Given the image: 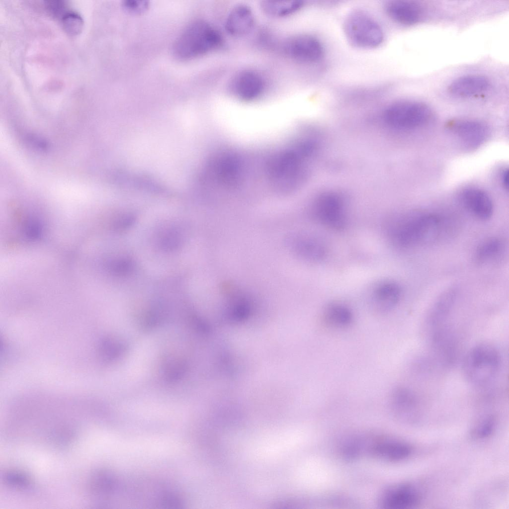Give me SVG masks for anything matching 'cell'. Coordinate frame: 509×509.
Returning <instances> with one entry per match:
<instances>
[{"mask_svg": "<svg viewBox=\"0 0 509 509\" xmlns=\"http://www.w3.org/2000/svg\"><path fill=\"white\" fill-rule=\"evenodd\" d=\"M443 223L440 217L432 213L405 214L388 221L385 234L389 242L398 248L425 246L441 237Z\"/></svg>", "mask_w": 509, "mask_h": 509, "instance_id": "cell-1", "label": "cell"}, {"mask_svg": "<svg viewBox=\"0 0 509 509\" xmlns=\"http://www.w3.org/2000/svg\"><path fill=\"white\" fill-rule=\"evenodd\" d=\"M224 43L220 32L203 20L190 23L180 33L173 47L179 59L188 60L203 56L221 48Z\"/></svg>", "mask_w": 509, "mask_h": 509, "instance_id": "cell-2", "label": "cell"}, {"mask_svg": "<svg viewBox=\"0 0 509 509\" xmlns=\"http://www.w3.org/2000/svg\"><path fill=\"white\" fill-rule=\"evenodd\" d=\"M355 444L359 458L368 457L384 462L404 461L413 452L408 442L392 436L378 432L356 433Z\"/></svg>", "mask_w": 509, "mask_h": 509, "instance_id": "cell-3", "label": "cell"}, {"mask_svg": "<svg viewBox=\"0 0 509 509\" xmlns=\"http://www.w3.org/2000/svg\"><path fill=\"white\" fill-rule=\"evenodd\" d=\"M501 363V354L497 348L490 343L481 342L467 351L462 362V371L469 383L482 386L495 378Z\"/></svg>", "mask_w": 509, "mask_h": 509, "instance_id": "cell-4", "label": "cell"}, {"mask_svg": "<svg viewBox=\"0 0 509 509\" xmlns=\"http://www.w3.org/2000/svg\"><path fill=\"white\" fill-rule=\"evenodd\" d=\"M384 123L398 131H410L427 124L432 112L426 104L417 101H400L389 105L383 113Z\"/></svg>", "mask_w": 509, "mask_h": 509, "instance_id": "cell-5", "label": "cell"}, {"mask_svg": "<svg viewBox=\"0 0 509 509\" xmlns=\"http://www.w3.org/2000/svg\"><path fill=\"white\" fill-rule=\"evenodd\" d=\"M343 28L349 42L358 48H374L384 40L383 30L379 22L362 10L350 12L344 20Z\"/></svg>", "mask_w": 509, "mask_h": 509, "instance_id": "cell-6", "label": "cell"}, {"mask_svg": "<svg viewBox=\"0 0 509 509\" xmlns=\"http://www.w3.org/2000/svg\"><path fill=\"white\" fill-rule=\"evenodd\" d=\"M311 212L317 223L330 230L340 231L347 226L346 201L339 193L327 191L319 194L313 202Z\"/></svg>", "mask_w": 509, "mask_h": 509, "instance_id": "cell-7", "label": "cell"}, {"mask_svg": "<svg viewBox=\"0 0 509 509\" xmlns=\"http://www.w3.org/2000/svg\"><path fill=\"white\" fill-rule=\"evenodd\" d=\"M282 49L289 58L304 64L317 63L325 54L321 41L314 36L306 34L290 37L284 42Z\"/></svg>", "mask_w": 509, "mask_h": 509, "instance_id": "cell-8", "label": "cell"}, {"mask_svg": "<svg viewBox=\"0 0 509 509\" xmlns=\"http://www.w3.org/2000/svg\"><path fill=\"white\" fill-rule=\"evenodd\" d=\"M266 87V79L261 73L253 69H244L233 76L228 87L231 93L236 98L251 101L260 97Z\"/></svg>", "mask_w": 509, "mask_h": 509, "instance_id": "cell-9", "label": "cell"}, {"mask_svg": "<svg viewBox=\"0 0 509 509\" xmlns=\"http://www.w3.org/2000/svg\"><path fill=\"white\" fill-rule=\"evenodd\" d=\"M422 500L418 488L409 482L395 483L380 493L378 505L383 509H409L418 506Z\"/></svg>", "mask_w": 509, "mask_h": 509, "instance_id": "cell-10", "label": "cell"}, {"mask_svg": "<svg viewBox=\"0 0 509 509\" xmlns=\"http://www.w3.org/2000/svg\"><path fill=\"white\" fill-rule=\"evenodd\" d=\"M390 406L394 416L400 422L411 424L420 417L417 396L405 386H397L393 389L390 396Z\"/></svg>", "mask_w": 509, "mask_h": 509, "instance_id": "cell-11", "label": "cell"}, {"mask_svg": "<svg viewBox=\"0 0 509 509\" xmlns=\"http://www.w3.org/2000/svg\"><path fill=\"white\" fill-rule=\"evenodd\" d=\"M430 335L432 348L437 358L444 365H452L456 358L458 346L451 329L445 324L430 331Z\"/></svg>", "mask_w": 509, "mask_h": 509, "instance_id": "cell-12", "label": "cell"}, {"mask_svg": "<svg viewBox=\"0 0 509 509\" xmlns=\"http://www.w3.org/2000/svg\"><path fill=\"white\" fill-rule=\"evenodd\" d=\"M255 24L254 12L245 4H239L231 9L224 23L226 31L235 37H243L249 34Z\"/></svg>", "mask_w": 509, "mask_h": 509, "instance_id": "cell-13", "label": "cell"}, {"mask_svg": "<svg viewBox=\"0 0 509 509\" xmlns=\"http://www.w3.org/2000/svg\"><path fill=\"white\" fill-rule=\"evenodd\" d=\"M450 130L466 148L474 149L486 139L489 130L484 123L473 120H461L450 125Z\"/></svg>", "mask_w": 509, "mask_h": 509, "instance_id": "cell-14", "label": "cell"}, {"mask_svg": "<svg viewBox=\"0 0 509 509\" xmlns=\"http://www.w3.org/2000/svg\"><path fill=\"white\" fill-rule=\"evenodd\" d=\"M370 298L373 307L378 312H388L399 303L402 290L400 286L391 280H384L376 284L371 292Z\"/></svg>", "mask_w": 509, "mask_h": 509, "instance_id": "cell-15", "label": "cell"}, {"mask_svg": "<svg viewBox=\"0 0 509 509\" xmlns=\"http://www.w3.org/2000/svg\"><path fill=\"white\" fill-rule=\"evenodd\" d=\"M460 200L466 210L480 220H488L493 214L492 200L486 192L480 189H466L460 195Z\"/></svg>", "mask_w": 509, "mask_h": 509, "instance_id": "cell-16", "label": "cell"}, {"mask_svg": "<svg viewBox=\"0 0 509 509\" xmlns=\"http://www.w3.org/2000/svg\"><path fill=\"white\" fill-rule=\"evenodd\" d=\"M457 297V290L449 288L442 293L429 309L426 319L431 331L443 325L452 312Z\"/></svg>", "mask_w": 509, "mask_h": 509, "instance_id": "cell-17", "label": "cell"}, {"mask_svg": "<svg viewBox=\"0 0 509 509\" xmlns=\"http://www.w3.org/2000/svg\"><path fill=\"white\" fill-rule=\"evenodd\" d=\"M385 10L392 20L406 25L418 22L423 14L422 7L417 3L409 0L388 1L385 5Z\"/></svg>", "mask_w": 509, "mask_h": 509, "instance_id": "cell-18", "label": "cell"}, {"mask_svg": "<svg viewBox=\"0 0 509 509\" xmlns=\"http://www.w3.org/2000/svg\"><path fill=\"white\" fill-rule=\"evenodd\" d=\"M489 81L485 77L471 75L460 77L453 81L448 87L449 92L458 97H469L486 90Z\"/></svg>", "mask_w": 509, "mask_h": 509, "instance_id": "cell-19", "label": "cell"}, {"mask_svg": "<svg viewBox=\"0 0 509 509\" xmlns=\"http://www.w3.org/2000/svg\"><path fill=\"white\" fill-rule=\"evenodd\" d=\"M324 323L329 327L343 329L349 327L353 321L351 309L345 304L332 303L327 305L322 313Z\"/></svg>", "mask_w": 509, "mask_h": 509, "instance_id": "cell-20", "label": "cell"}, {"mask_svg": "<svg viewBox=\"0 0 509 509\" xmlns=\"http://www.w3.org/2000/svg\"><path fill=\"white\" fill-rule=\"evenodd\" d=\"M300 254L312 262H320L327 257L328 249L326 243L319 236L309 235L303 238L299 243Z\"/></svg>", "mask_w": 509, "mask_h": 509, "instance_id": "cell-21", "label": "cell"}, {"mask_svg": "<svg viewBox=\"0 0 509 509\" xmlns=\"http://www.w3.org/2000/svg\"><path fill=\"white\" fill-rule=\"evenodd\" d=\"M304 5L302 0H263L260 7L266 15L282 18L290 16L298 11Z\"/></svg>", "mask_w": 509, "mask_h": 509, "instance_id": "cell-22", "label": "cell"}, {"mask_svg": "<svg viewBox=\"0 0 509 509\" xmlns=\"http://www.w3.org/2000/svg\"><path fill=\"white\" fill-rule=\"evenodd\" d=\"M505 251L503 242L498 238H490L483 241L477 247L475 258L480 264H486L500 258Z\"/></svg>", "mask_w": 509, "mask_h": 509, "instance_id": "cell-23", "label": "cell"}, {"mask_svg": "<svg viewBox=\"0 0 509 509\" xmlns=\"http://www.w3.org/2000/svg\"><path fill=\"white\" fill-rule=\"evenodd\" d=\"M187 369V364L184 360L170 358L164 363V376L169 382L176 381L184 375Z\"/></svg>", "mask_w": 509, "mask_h": 509, "instance_id": "cell-24", "label": "cell"}, {"mask_svg": "<svg viewBox=\"0 0 509 509\" xmlns=\"http://www.w3.org/2000/svg\"><path fill=\"white\" fill-rule=\"evenodd\" d=\"M496 418L493 415L482 417L474 425L471 434L473 438L481 439L488 437L493 432L496 427Z\"/></svg>", "mask_w": 509, "mask_h": 509, "instance_id": "cell-25", "label": "cell"}, {"mask_svg": "<svg viewBox=\"0 0 509 509\" xmlns=\"http://www.w3.org/2000/svg\"><path fill=\"white\" fill-rule=\"evenodd\" d=\"M61 22L65 31L71 35H76L82 30L84 20L78 13L68 11L61 18Z\"/></svg>", "mask_w": 509, "mask_h": 509, "instance_id": "cell-26", "label": "cell"}, {"mask_svg": "<svg viewBox=\"0 0 509 509\" xmlns=\"http://www.w3.org/2000/svg\"><path fill=\"white\" fill-rule=\"evenodd\" d=\"M101 348L102 355L106 360L116 359L120 356L125 349L124 345L121 342L111 339H107L103 341Z\"/></svg>", "mask_w": 509, "mask_h": 509, "instance_id": "cell-27", "label": "cell"}, {"mask_svg": "<svg viewBox=\"0 0 509 509\" xmlns=\"http://www.w3.org/2000/svg\"><path fill=\"white\" fill-rule=\"evenodd\" d=\"M133 263L128 259H120L113 261L109 265L112 272L118 275L128 274L133 270Z\"/></svg>", "mask_w": 509, "mask_h": 509, "instance_id": "cell-28", "label": "cell"}, {"mask_svg": "<svg viewBox=\"0 0 509 509\" xmlns=\"http://www.w3.org/2000/svg\"><path fill=\"white\" fill-rule=\"evenodd\" d=\"M180 244L179 235L175 231H170L163 236L161 241V246L166 251L177 249Z\"/></svg>", "mask_w": 509, "mask_h": 509, "instance_id": "cell-29", "label": "cell"}, {"mask_svg": "<svg viewBox=\"0 0 509 509\" xmlns=\"http://www.w3.org/2000/svg\"><path fill=\"white\" fill-rule=\"evenodd\" d=\"M45 7L48 12L52 16L62 17L68 11L66 10V5L63 0H50L46 1Z\"/></svg>", "mask_w": 509, "mask_h": 509, "instance_id": "cell-30", "label": "cell"}, {"mask_svg": "<svg viewBox=\"0 0 509 509\" xmlns=\"http://www.w3.org/2000/svg\"><path fill=\"white\" fill-rule=\"evenodd\" d=\"M7 481L13 486H24L28 484V480L24 475L20 473L11 472L6 476Z\"/></svg>", "mask_w": 509, "mask_h": 509, "instance_id": "cell-31", "label": "cell"}, {"mask_svg": "<svg viewBox=\"0 0 509 509\" xmlns=\"http://www.w3.org/2000/svg\"><path fill=\"white\" fill-rule=\"evenodd\" d=\"M146 1L141 0H128L125 2L124 7L128 11L134 12H141L147 7Z\"/></svg>", "mask_w": 509, "mask_h": 509, "instance_id": "cell-32", "label": "cell"}, {"mask_svg": "<svg viewBox=\"0 0 509 509\" xmlns=\"http://www.w3.org/2000/svg\"><path fill=\"white\" fill-rule=\"evenodd\" d=\"M134 222L132 216H125L119 219L115 224L117 230H124L131 226Z\"/></svg>", "mask_w": 509, "mask_h": 509, "instance_id": "cell-33", "label": "cell"}, {"mask_svg": "<svg viewBox=\"0 0 509 509\" xmlns=\"http://www.w3.org/2000/svg\"><path fill=\"white\" fill-rule=\"evenodd\" d=\"M501 177L503 186L505 188L508 189L509 187V171L508 169L502 171Z\"/></svg>", "mask_w": 509, "mask_h": 509, "instance_id": "cell-34", "label": "cell"}]
</instances>
